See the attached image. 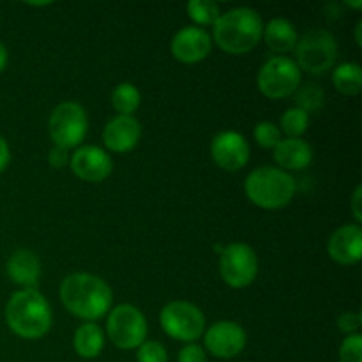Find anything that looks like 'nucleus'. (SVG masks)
Returning a JSON list of instances; mask_svg holds the SVG:
<instances>
[{
	"label": "nucleus",
	"mask_w": 362,
	"mask_h": 362,
	"mask_svg": "<svg viewBox=\"0 0 362 362\" xmlns=\"http://www.w3.org/2000/svg\"><path fill=\"white\" fill-rule=\"evenodd\" d=\"M60 300L71 315L83 320H98L112 306V288L105 279L94 274L67 276L60 285Z\"/></svg>",
	"instance_id": "nucleus-1"
},
{
	"label": "nucleus",
	"mask_w": 362,
	"mask_h": 362,
	"mask_svg": "<svg viewBox=\"0 0 362 362\" xmlns=\"http://www.w3.org/2000/svg\"><path fill=\"white\" fill-rule=\"evenodd\" d=\"M52 308L35 288L14 293L6 306V322L11 331L23 339H39L52 327Z\"/></svg>",
	"instance_id": "nucleus-2"
},
{
	"label": "nucleus",
	"mask_w": 362,
	"mask_h": 362,
	"mask_svg": "<svg viewBox=\"0 0 362 362\" xmlns=\"http://www.w3.org/2000/svg\"><path fill=\"white\" fill-rule=\"evenodd\" d=\"M264 35L262 16L251 7H235L221 14L214 23V41L223 52L244 55L251 52Z\"/></svg>",
	"instance_id": "nucleus-3"
},
{
	"label": "nucleus",
	"mask_w": 362,
	"mask_h": 362,
	"mask_svg": "<svg viewBox=\"0 0 362 362\" xmlns=\"http://www.w3.org/2000/svg\"><path fill=\"white\" fill-rule=\"evenodd\" d=\"M244 191L255 205L267 211H276L286 207L292 202V198L296 197L297 184L288 172L264 166L253 170L247 175Z\"/></svg>",
	"instance_id": "nucleus-4"
},
{
	"label": "nucleus",
	"mask_w": 362,
	"mask_h": 362,
	"mask_svg": "<svg viewBox=\"0 0 362 362\" xmlns=\"http://www.w3.org/2000/svg\"><path fill=\"white\" fill-rule=\"evenodd\" d=\"M296 64L300 71L324 74L338 59V41L334 35L322 28L306 32L296 45Z\"/></svg>",
	"instance_id": "nucleus-5"
},
{
	"label": "nucleus",
	"mask_w": 362,
	"mask_h": 362,
	"mask_svg": "<svg viewBox=\"0 0 362 362\" xmlns=\"http://www.w3.org/2000/svg\"><path fill=\"white\" fill-rule=\"evenodd\" d=\"M303 71L288 57H272L258 73V88L269 99H283L299 88Z\"/></svg>",
	"instance_id": "nucleus-6"
},
{
	"label": "nucleus",
	"mask_w": 362,
	"mask_h": 362,
	"mask_svg": "<svg viewBox=\"0 0 362 362\" xmlns=\"http://www.w3.org/2000/svg\"><path fill=\"white\" fill-rule=\"evenodd\" d=\"M161 327L170 338L193 343L205 331V317L200 308L186 300H173L161 311Z\"/></svg>",
	"instance_id": "nucleus-7"
},
{
	"label": "nucleus",
	"mask_w": 362,
	"mask_h": 362,
	"mask_svg": "<svg viewBox=\"0 0 362 362\" xmlns=\"http://www.w3.org/2000/svg\"><path fill=\"white\" fill-rule=\"evenodd\" d=\"M106 331L113 345L122 350H133L147 339V320L138 308L122 304L108 315Z\"/></svg>",
	"instance_id": "nucleus-8"
},
{
	"label": "nucleus",
	"mask_w": 362,
	"mask_h": 362,
	"mask_svg": "<svg viewBox=\"0 0 362 362\" xmlns=\"http://www.w3.org/2000/svg\"><path fill=\"white\" fill-rule=\"evenodd\" d=\"M88 120L83 106L78 103H62L53 110L48 120L49 136L57 147L73 148L83 141L87 134Z\"/></svg>",
	"instance_id": "nucleus-9"
},
{
	"label": "nucleus",
	"mask_w": 362,
	"mask_h": 362,
	"mask_svg": "<svg viewBox=\"0 0 362 362\" xmlns=\"http://www.w3.org/2000/svg\"><path fill=\"white\" fill-rule=\"evenodd\" d=\"M258 272V258L253 247L243 243L226 246L219 255V274L232 288H246L255 281Z\"/></svg>",
	"instance_id": "nucleus-10"
},
{
	"label": "nucleus",
	"mask_w": 362,
	"mask_h": 362,
	"mask_svg": "<svg viewBox=\"0 0 362 362\" xmlns=\"http://www.w3.org/2000/svg\"><path fill=\"white\" fill-rule=\"evenodd\" d=\"M211 154L219 168L226 172H237L250 161V145L240 133L225 131L214 136L211 144Z\"/></svg>",
	"instance_id": "nucleus-11"
},
{
	"label": "nucleus",
	"mask_w": 362,
	"mask_h": 362,
	"mask_svg": "<svg viewBox=\"0 0 362 362\" xmlns=\"http://www.w3.org/2000/svg\"><path fill=\"white\" fill-rule=\"evenodd\" d=\"M205 346L219 359H233L246 346V332L235 322H218L205 332Z\"/></svg>",
	"instance_id": "nucleus-12"
},
{
	"label": "nucleus",
	"mask_w": 362,
	"mask_h": 362,
	"mask_svg": "<svg viewBox=\"0 0 362 362\" xmlns=\"http://www.w3.org/2000/svg\"><path fill=\"white\" fill-rule=\"evenodd\" d=\"M69 163L74 175L85 182H101L112 173L113 168L110 156L103 148L92 145L78 148Z\"/></svg>",
	"instance_id": "nucleus-13"
},
{
	"label": "nucleus",
	"mask_w": 362,
	"mask_h": 362,
	"mask_svg": "<svg viewBox=\"0 0 362 362\" xmlns=\"http://www.w3.org/2000/svg\"><path fill=\"white\" fill-rule=\"evenodd\" d=\"M212 41L202 27H184L172 39V53L179 62L197 64L207 59Z\"/></svg>",
	"instance_id": "nucleus-14"
},
{
	"label": "nucleus",
	"mask_w": 362,
	"mask_h": 362,
	"mask_svg": "<svg viewBox=\"0 0 362 362\" xmlns=\"http://www.w3.org/2000/svg\"><path fill=\"white\" fill-rule=\"evenodd\" d=\"M329 257L341 265H354L362 258V230L359 225H343L327 243Z\"/></svg>",
	"instance_id": "nucleus-15"
},
{
	"label": "nucleus",
	"mask_w": 362,
	"mask_h": 362,
	"mask_svg": "<svg viewBox=\"0 0 362 362\" xmlns=\"http://www.w3.org/2000/svg\"><path fill=\"white\" fill-rule=\"evenodd\" d=\"M141 126L133 115H119L110 120L103 131V141L112 152H129L138 145Z\"/></svg>",
	"instance_id": "nucleus-16"
},
{
	"label": "nucleus",
	"mask_w": 362,
	"mask_h": 362,
	"mask_svg": "<svg viewBox=\"0 0 362 362\" xmlns=\"http://www.w3.org/2000/svg\"><path fill=\"white\" fill-rule=\"evenodd\" d=\"M7 274L16 285L34 288L41 278V262L30 250H18L7 260Z\"/></svg>",
	"instance_id": "nucleus-17"
},
{
	"label": "nucleus",
	"mask_w": 362,
	"mask_h": 362,
	"mask_svg": "<svg viewBox=\"0 0 362 362\" xmlns=\"http://www.w3.org/2000/svg\"><path fill=\"white\" fill-rule=\"evenodd\" d=\"M274 161L285 170H304L313 161V148L300 138H286L274 147Z\"/></svg>",
	"instance_id": "nucleus-18"
},
{
	"label": "nucleus",
	"mask_w": 362,
	"mask_h": 362,
	"mask_svg": "<svg viewBox=\"0 0 362 362\" xmlns=\"http://www.w3.org/2000/svg\"><path fill=\"white\" fill-rule=\"evenodd\" d=\"M262 37L265 39V45L274 53L290 52V49L296 48L297 41H299L296 27L283 18H274V20L269 21Z\"/></svg>",
	"instance_id": "nucleus-19"
},
{
	"label": "nucleus",
	"mask_w": 362,
	"mask_h": 362,
	"mask_svg": "<svg viewBox=\"0 0 362 362\" xmlns=\"http://www.w3.org/2000/svg\"><path fill=\"white\" fill-rule=\"evenodd\" d=\"M73 345L80 357H83V359H95L103 352V346H105V334H103V331L98 325L88 322V324L80 325L76 329Z\"/></svg>",
	"instance_id": "nucleus-20"
},
{
	"label": "nucleus",
	"mask_w": 362,
	"mask_h": 362,
	"mask_svg": "<svg viewBox=\"0 0 362 362\" xmlns=\"http://www.w3.org/2000/svg\"><path fill=\"white\" fill-rule=\"evenodd\" d=\"M332 83L341 94L357 95L362 90V69L359 64L346 62L334 69Z\"/></svg>",
	"instance_id": "nucleus-21"
},
{
	"label": "nucleus",
	"mask_w": 362,
	"mask_h": 362,
	"mask_svg": "<svg viewBox=\"0 0 362 362\" xmlns=\"http://www.w3.org/2000/svg\"><path fill=\"white\" fill-rule=\"evenodd\" d=\"M141 101L140 90L129 81L117 85L115 90L112 92V106L120 115H131L138 110Z\"/></svg>",
	"instance_id": "nucleus-22"
},
{
	"label": "nucleus",
	"mask_w": 362,
	"mask_h": 362,
	"mask_svg": "<svg viewBox=\"0 0 362 362\" xmlns=\"http://www.w3.org/2000/svg\"><path fill=\"white\" fill-rule=\"evenodd\" d=\"M293 94H296V108L303 110L308 115L318 113L325 105V94L317 83L303 85Z\"/></svg>",
	"instance_id": "nucleus-23"
},
{
	"label": "nucleus",
	"mask_w": 362,
	"mask_h": 362,
	"mask_svg": "<svg viewBox=\"0 0 362 362\" xmlns=\"http://www.w3.org/2000/svg\"><path fill=\"white\" fill-rule=\"evenodd\" d=\"M186 11L187 16L197 25H202V27H207V25L214 27V23L221 16L219 6L212 0H191V2H187Z\"/></svg>",
	"instance_id": "nucleus-24"
},
{
	"label": "nucleus",
	"mask_w": 362,
	"mask_h": 362,
	"mask_svg": "<svg viewBox=\"0 0 362 362\" xmlns=\"http://www.w3.org/2000/svg\"><path fill=\"white\" fill-rule=\"evenodd\" d=\"M310 127V115L299 108H290L281 117V131L288 138H299Z\"/></svg>",
	"instance_id": "nucleus-25"
},
{
	"label": "nucleus",
	"mask_w": 362,
	"mask_h": 362,
	"mask_svg": "<svg viewBox=\"0 0 362 362\" xmlns=\"http://www.w3.org/2000/svg\"><path fill=\"white\" fill-rule=\"evenodd\" d=\"M255 140L264 148H274L281 141V131L272 122H258L255 127Z\"/></svg>",
	"instance_id": "nucleus-26"
},
{
	"label": "nucleus",
	"mask_w": 362,
	"mask_h": 362,
	"mask_svg": "<svg viewBox=\"0 0 362 362\" xmlns=\"http://www.w3.org/2000/svg\"><path fill=\"white\" fill-rule=\"evenodd\" d=\"M138 362H168L166 349L159 341H144L138 346Z\"/></svg>",
	"instance_id": "nucleus-27"
},
{
	"label": "nucleus",
	"mask_w": 362,
	"mask_h": 362,
	"mask_svg": "<svg viewBox=\"0 0 362 362\" xmlns=\"http://www.w3.org/2000/svg\"><path fill=\"white\" fill-rule=\"evenodd\" d=\"M339 362H362V336L350 334L339 349Z\"/></svg>",
	"instance_id": "nucleus-28"
},
{
	"label": "nucleus",
	"mask_w": 362,
	"mask_h": 362,
	"mask_svg": "<svg viewBox=\"0 0 362 362\" xmlns=\"http://www.w3.org/2000/svg\"><path fill=\"white\" fill-rule=\"evenodd\" d=\"M179 362H207V354L202 346L189 343L179 352Z\"/></svg>",
	"instance_id": "nucleus-29"
},
{
	"label": "nucleus",
	"mask_w": 362,
	"mask_h": 362,
	"mask_svg": "<svg viewBox=\"0 0 362 362\" xmlns=\"http://www.w3.org/2000/svg\"><path fill=\"white\" fill-rule=\"evenodd\" d=\"M338 327L341 332H346V334H352V332H356L357 329L361 327V315L359 313H352V311H349V313H343L341 317L338 318Z\"/></svg>",
	"instance_id": "nucleus-30"
},
{
	"label": "nucleus",
	"mask_w": 362,
	"mask_h": 362,
	"mask_svg": "<svg viewBox=\"0 0 362 362\" xmlns=\"http://www.w3.org/2000/svg\"><path fill=\"white\" fill-rule=\"evenodd\" d=\"M48 163L53 166V168L60 170L69 163V156H67V151L62 147H53L48 154Z\"/></svg>",
	"instance_id": "nucleus-31"
},
{
	"label": "nucleus",
	"mask_w": 362,
	"mask_h": 362,
	"mask_svg": "<svg viewBox=\"0 0 362 362\" xmlns=\"http://www.w3.org/2000/svg\"><path fill=\"white\" fill-rule=\"evenodd\" d=\"M361 200H362V187L359 186L356 189L352 197V212H354V218H356L357 223L362 221V209H361Z\"/></svg>",
	"instance_id": "nucleus-32"
},
{
	"label": "nucleus",
	"mask_w": 362,
	"mask_h": 362,
	"mask_svg": "<svg viewBox=\"0 0 362 362\" xmlns=\"http://www.w3.org/2000/svg\"><path fill=\"white\" fill-rule=\"evenodd\" d=\"M9 159H11V152H9V145L7 141L0 136V173L6 170V166L9 165Z\"/></svg>",
	"instance_id": "nucleus-33"
},
{
	"label": "nucleus",
	"mask_w": 362,
	"mask_h": 362,
	"mask_svg": "<svg viewBox=\"0 0 362 362\" xmlns=\"http://www.w3.org/2000/svg\"><path fill=\"white\" fill-rule=\"evenodd\" d=\"M7 59H9V55H7V48L0 42V73H2L4 67L7 66Z\"/></svg>",
	"instance_id": "nucleus-34"
},
{
	"label": "nucleus",
	"mask_w": 362,
	"mask_h": 362,
	"mask_svg": "<svg viewBox=\"0 0 362 362\" xmlns=\"http://www.w3.org/2000/svg\"><path fill=\"white\" fill-rule=\"evenodd\" d=\"M361 32H362V21H359V23H357V27H356V41H357V45H359V46H362Z\"/></svg>",
	"instance_id": "nucleus-35"
},
{
	"label": "nucleus",
	"mask_w": 362,
	"mask_h": 362,
	"mask_svg": "<svg viewBox=\"0 0 362 362\" xmlns=\"http://www.w3.org/2000/svg\"><path fill=\"white\" fill-rule=\"evenodd\" d=\"M346 6L354 7V9H361V7H362V0H357V2H346Z\"/></svg>",
	"instance_id": "nucleus-36"
}]
</instances>
